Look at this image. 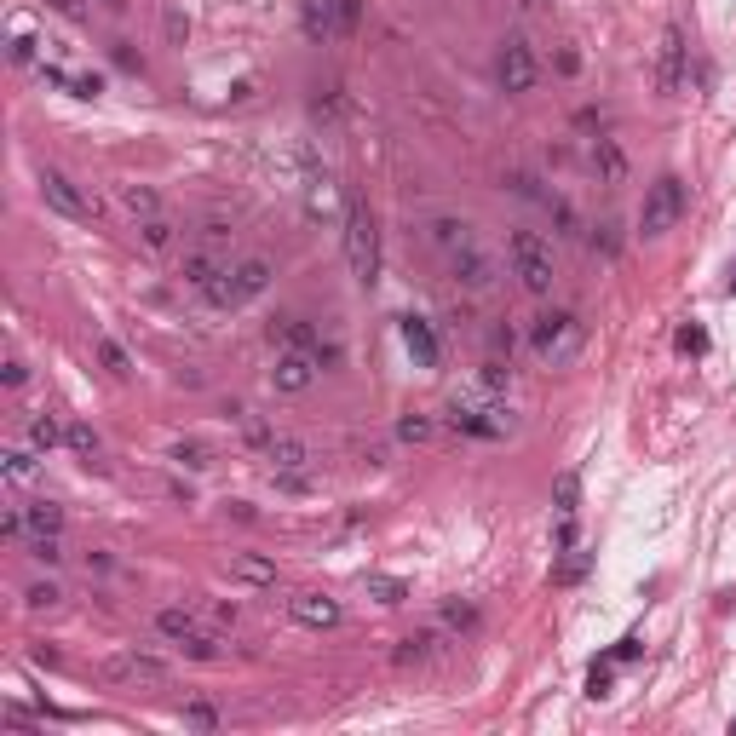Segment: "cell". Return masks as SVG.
Wrapping results in <instances>:
<instances>
[{
  "mask_svg": "<svg viewBox=\"0 0 736 736\" xmlns=\"http://www.w3.org/2000/svg\"><path fill=\"white\" fill-rule=\"evenodd\" d=\"M345 265H351V282H357V288H374V282H380V225H374L368 202L345 207Z\"/></svg>",
  "mask_w": 736,
  "mask_h": 736,
  "instance_id": "obj_1",
  "label": "cell"
},
{
  "mask_svg": "<svg viewBox=\"0 0 736 736\" xmlns=\"http://www.w3.org/2000/svg\"><path fill=\"white\" fill-rule=\"evenodd\" d=\"M271 259H236V265H225V271L207 282L202 294H207V305H219V311H236V305H248V299H259L265 288H271Z\"/></svg>",
  "mask_w": 736,
  "mask_h": 736,
  "instance_id": "obj_2",
  "label": "cell"
},
{
  "mask_svg": "<svg viewBox=\"0 0 736 736\" xmlns=\"http://www.w3.org/2000/svg\"><path fill=\"white\" fill-rule=\"evenodd\" d=\"M506 259H512V276L524 282V294H552V242L547 236H535V230H512L506 236Z\"/></svg>",
  "mask_w": 736,
  "mask_h": 736,
  "instance_id": "obj_3",
  "label": "cell"
},
{
  "mask_svg": "<svg viewBox=\"0 0 736 736\" xmlns=\"http://www.w3.org/2000/svg\"><path fill=\"white\" fill-rule=\"evenodd\" d=\"M679 219H685V179H679V173H662V179L644 190L639 230H644V236H667Z\"/></svg>",
  "mask_w": 736,
  "mask_h": 736,
  "instance_id": "obj_4",
  "label": "cell"
},
{
  "mask_svg": "<svg viewBox=\"0 0 736 736\" xmlns=\"http://www.w3.org/2000/svg\"><path fill=\"white\" fill-rule=\"evenodd\" d=\"M529 345H535L541 363H570L575 351H581V322L570 311H547V317H535V328H529Z\"/></svg>",
  "mask_w": 736,
  "mask_h": 736,
  "instance_id": "obj_5",
  "label": "cell"
},
{
  "mask_svg": "<svg viewBox=\"0 0 736 736\" xmlns=\"http://www.w3.org/2000/svg\"><path fill=\"white\" fill-rule=\"evenodd\" d=\"M41 202L52 207V213H64V219H75V225H87V219H98V202H92L87 190L75 179H64L58 167H41Z\"/></svg>",
  "mask_w": 736,
  "mask_h": 736,
  "instance_id": "obj_6",
  "label": "cell"
},
{
  "mask_svg": "<svg viewBox=\"0 0 736 736\" xmlns=\"http://www.w3.org/2000/svg\"><path fill=\"white\" fill-rule=\"evenodd\" d=\"M495 75H501V87H506V92H529L535 81H541L535 46H529L524 35H506L501 52H495Z\"/></svg>",
  "mask_w": 736,
  "mask_h": 736,
  "instance_id": "obj_7",
  "label": "cell"
},
{
  "mask_svg": "<svg viewBox=\"0 0 736 736\" xmlns=\"http://www.w3.org/2000/svg\"><path fill=\"white\" fill-rule=\"evenodd\" d=\"M685 58H690L685 29H679V23H667L662 41H656V92H662V98H673V92L685 87Z\"/></svg>",
  "mask_w": 736,
  "mask_h": 736,
  "instance_id": "obj_8",
  "label": "cell"
},
{
  "mask_svg": "<svg viewBox=\"0 0 736 736\" xmlns=\"http://www.w3.org/2000/svg\"><path fill=\"white\" fill-rule=\"evenodd\" d=\"M317 368H322L317 351H294V345H282V357H276V368H271V386L288 391V397H294V391H311Z\"/></svg>",
  "mask_w": 736,
  "mask_h": 736,
  "instance_id": "obj_9",
  "label": "cell"
},
{
  "mask_svg": "<svg viewBox=\"0 0 736 736\" xmlns=\"http://www.w3.org/2000/svg\"><path fill=\"white\" fill-rule=\"evenodd\" d=\"M299 29L305 41H340V0H299Z\"/></svg>",
  "mask_w": 736,
  "mask_h": 736,
  "instance_id": "obj_10",
  "label": "cell"
},
{
  "mask_svg": "<svg viewBox=\"0 0 736 736\" xmlns=\"http://www.w3.org/2000/svg\"><path fill=\"white\" fill-rule=\"evenodd\" d=\"M104 673L110 679H121V685H167L173 673H167V662H156V656H110L104 662Z\"/></svg>",
  "mask_w": 736,
  "mask_h": 736,
  "instance_id": "obj_11",
  "label": "cell"
},
{
  "mask_svg": "<svg viewBox=\"0 0 736 736\" xmlns=\"http://www.w3.org/2000/svg\"><path fill=\"white\" fill-rule=\"evenodd\" d=\"M288 616H294L299 627L322 633V627H340V604H334L328 593H294L288 598Z\"/></svg>",
  "mask_w": 736,
  "mask_h": 736,
  "instance_id": "obj_12",
  "label": "cell"
},
{
  "mask_svg": "<svg viewBox=\"0 0 736 736\" xmlns=\"http://www.w3.org/2000/svg\"><path fill=\"white\" fill-rule=\"evenodd\" d=\"M449 271H455V282L460 288H472V294H483L489 282H495V265H489V253L472 242V248H460V253H449Z\"/></svg>",
  "mask_w": 736,
  "mask_h": 736,
  "instance_id": "obj_13",
  "label": "cell"
},
{
  "mask_svg": "<svg viewBox=\"0 0 736 736\" xmlns=\"http://www.w3.org/2000/svg\"><path fill=\"white\" fill-rule=\"evenodd\" d=\"M271 472L276 478H305V466H311V449L299 443V437H271Z\"/></svg>",
  "mask_w": 736,
  "mask_h": 736,
  "instance_id": "obj_14",
  "label": "cell"
},
{
  "mask_svg": "<svg viewBox=\"0 0 736 736\" xmlns=\"http://www.w3.org/2000/svg\"><path fill=\"white\" fill-rule=\"evenodd\" d=\"M230 581H242V587H276V564L259 558V552H230Z\"/></svg>",
  "mask_w": 736,
  "mask_h": 736,
  "instance_id": "obj_15",
  "label": "cell"
},
{
  "mask_svg": "<svg viewBox=\"0 0 736 736\" xmlns=\"http://www.w3.org/2000/svg\"><path fill=\"white\" fill-rule=\"evenodd\" d=\"M443 656V633H409V639L397 644V667H426V662H437Z\"/></svg>",
  "mask_w": 736,
  "mask_h": 736,
  "instance_id": "obj_16",
  "label": "cell"
},
{
  "mask_svg": "<svg viewBox=\"0 0 736 736\" xmlns=\"http://www.w3.org/2000/svg\"><path fill=\"white\" fill-rule=\"evenodd\" d=\"M156 633L184 644L190 633H202V621H196V610H184V604H167V610H156Z\"/></svg>",
  "mask_w": 736,
  "mask_h": 736,
  "instance_id": "obj_17",
  "label": "cell"
},
{
  "mask_svg": "<svg viewBox=\"0 0 736 736\" xmlns=\"http://www.w3.org/2000/svg\"><path fill=\"white\" fill-rule=\"evenodd\" d=\"M593 167H598V179H604V184L627 179V156H621L616 138H593Z\"/></svg>",
  "mask_w": 736,
  "mask_h": 736,
  "instance_id": "obj_18",
  "label": "cell"
},
{
  "mask_svg": "<svg viewBox=\"0 0 736 736\" xmlns=\"http://www.w3.org/2000/svg\"><path fill=\"white\" fill-rule=\"evenodd\" d=\"M437 621H443L449 633H460V639H466V633H478V627H483L478 604H466V598H443V610H437Z\"/></svg>",
  "mask_w": 736,
  "mask_h": 736,
  "instance_id": "obj_19",
  "label": "cell"
},
{
  "mask_svg": "<svg viewBox=\"0 0 736 736\" xmlns=\"http://www.w3.org/2000/svg\"><path fill=\"white\" fill-rule=\"evenodd\" d=\"M478 236H472V225L466 219H432V248L443 253H460V248H472Z\"/></svg>",
  "mask_w": 736,
  "mask_h": 736,
  "instance_id": "obj_20",
  "label": "cell"
},
{
  "mask_svg": "<svg viewBox=\"0 0 736 736\" xmlns=\"http://www.w3.org/2000/svg\"><path fill=\"white\" fill-rule=\"evenodd\" d=\"M271 334H276L282 345H294V351H317V357H322V340H317V328H311L305 317H282V322L271 328Z\"/></svg>",
  "mask_w": 736,
  "mask_h": 736,
  "instance_id": "obj_21",
  "label": "cell"
},
{
  "mask_svg": "<svg viewBox=\"0 0 736 736\" xmlns=\"http://www.w3.org/2000/svg\"><path fill=\"white\" fill-rule=\"evenodd\" d=\"M23 524H29V535H58V529H64V506L58 501H29L23 506Z\"/></svg>",
  "mask_w": 736,
  "mask_h": 736,
  "instance_id": "obj_22",
  "label": "cell"
},
{
  "mask_svg": "<svg viewBox=\"0 0 736 736\" xmlns=\"http://www.w3.org/2000/svg\"><path fill=\"white\" fill-rule=\"evenodd\" d=\"M64 432H69V426H58V414H52V409H35V414H29V443H35L41 455H46V449H58V443H64Z\"/></svg>",
  "mask_w": 736,
  "mask_h": 736,
  "instance_id": "obj_23",
  "label": "cell"
},
{
  "mask_svg": "<svg viewBox=\"0 0 736 736\" xmlns=\"http://www.w3.org/2000/svg\"><path fill=\"white\" fill-rule=\"evenodd\" d=\"M138 236H144L150 253H167L173 248V219H167V213H150V219H138Z\"/></svg>",
  "mask_w": 736,
  "mask_h": 736,
  "instance_id": "obj_24",
  "label": "cell"
},
{
  "mask_svg": "<svg viewBox=\"0 0 736 736\" xmlns=\"http://www.w3.org/2000/svg\"><path fill=\"white\" fill-rule=\"evenodd\" d=\"M219 271H225V265H219V259H213V253H190V259H184V282H190V288H207V282H213V276H219Z\"/></svg>",
  "mask_w": 736,
  "mask_h": 736,
  "instance_id": "obj_25",
  "label": "cell"
},
{
  "mask_svg": "<svg viewBox=\"0 0 736 736\" xmlns=\"http://www.w3.org/2000/svg\"><path fill=\"white\" fill-rule=\"evenodd\" d=\"M121 202H127V213H133V219H150V213H161V207H156V190H150V184H121Z\"/></svg>",
  "mask_w": 736,
  "mask_h": 736,
  "instance_id": "obj_26",
  "label": "cell"
},
{
  "mask_svg": "<svg viewBox=\"0 0 736 736\" xmlns=\"http://www.w3.org/2000/svg\"><path fill=\"white\" fill-rule=\"evenodd\" d=\"M368 598H380V604H403V598H409V581H403V575H368Z\"/></svg>",
  "mask_w": 736,
  "mask_h": 736,
  "instance_id": "obj_27",
  "label": "cell"
},
{
  "mask_svg": "<svg viewBox=\"0 0 736 736\" xmlns=\"http://www.w3.org/2000/svg\"><path fill=\"white\" fill-rule=\"evenodd\" d=\"M0 466H6V478H12V483H29V478H35V443H29V449H6Z\"/></svg>",
  "mask_w": 736,
  "mask_h": 736,
  "instance_id": "obj_28",
  "label": "cell"
},
{
  "mask_svg": "<svg viewBox=\"0 0 736 736\" xmlns=\"http://www.w3.org/2000/svg\"><path fill=\"white\" fill-rule=\"evenodd\" d=\"M575 501H581V478H575V472H558V478H552V506H558V512L570 518Z\"/></svg>",
  "mask_w": 736,
  "mask_h": 736,
  "instance_id": "obj_29",
  "label": "cell"
},
{
  "mask_svg": "<svg viewBox=\"0 0 736 736\" xmlns=\"http://www.w3.org/2000/svg\"><path fill=\"white\" fill-rule=\"evenodd\" d=\"M397 437H403V443H432L437 437L432 414H403V420H397Z\"/></svg>",
  "mask_w": 736,
  "mask_h": 736,
  "instance_id": "obj_30",
  "label": "cell"
},
{
  "mask_svg": "<svg viewBox=\"0 0 736 736\" xmlns=\"http://www.w3.org/2000/svg\"><path fill=\"white\" fill-rule=\"evenodd\" d=\"M403 340H409V351H414V357H420V363H432V357H437V340H432V334H426V322H403Z\"/></svg>",
  "mask_w": 736,
  "mask_h": 736,
  "instance_id": "obj_31",
  "label": "cell"
},
{
  "mask_svg": "<svg viewBox=\"0 0 736 736\" xmlns=\"http://www.w3.org/2000/svg\"><path fill=\"white\" fill-rule=\"evenodd\" d=\"M64 443H69V449H75L81 460H87V466L98 460V432H92V426H81V420H75V426L64 432Z\"/></svg>",
  "mask_w": 736,
  "mask_h": 736,
  "instance_id": "obj_32",
  "label": "cell"
},
{
  "mask_svg": "<svg viewBox=\"0 0 736 736\" xmlns=\"http://www.w3.org/2000/svg\"><path fill=\"white\" fill-rule=\"evenodd\" d=\"M184 656H190V662H219V656H225V650H219V639H213V633H190V639L179 644Z\"/></svg>",
  "mask_w": 736,
  "mask_h": 736,
  "instance_id": "obj_33",
  "label": "cell"
},
{
  "mask_svg": "<svg viewBox=\"0 0 736 736\" xmlns=\"http://www.w3.org/2000/svg\"><path fill=\"white\" fill-rule=\"evenodd\" d=\"M98 363L110 368L115 380H127V374H133V363H127V351H121L115 340H98Z\"/></svg>",
  "mask_w": 736,
  "mask_h": 736,
  "instance_id": "obj_34",
  "label": "cell"
},
{
  "mask_svg": "<svg viewBox=\"0 0 736 736\" xmlns=\"http://www.w3.org/2000/svg\"><path fill=\"white\" fill-rule=\"evenodd\" d=\"M29 558H41V564H58V558H64V541H58V535H29Z\"/></svg>",
  "mask_w": 736,
  "mask_h": 736,
  "instance_id": "obj_35",
  "label": "cell"
},
{
  "mask_svg": "<svg viewBox=\"0 0 736 736\" xmlns=\"http://www.w3.org/2000/svg\"><path fill=\"white\" fill-rule=\"evenodd\" d=\"M184 725H196V731H213V725H219V708H213V702H190V708H184Z\"/></svg>",
  "mask_w": 736,
  "mask_h": 736,
  "instance_id": "obj_36",
  "label": "cell"
},
{
  "mask_svg": "<svg viewBox=\"0 0 736 736\" xmlns=\"http://www.w3.org/2000/svg\"><path fill=\"white\" fill-rule=\"evenodd\" d=\"M58 587H52V581H35V587H29V593H23V604H29V610H52V604H58Z\"/></svg>",
  "mask_w": 736,
  "mask_h": 736,
  "instance_id": "obj_37",
  "label": "cell"
},
{
  "mask_svg": "<svg viewBox=\"0 0 736 736\" xmlns=\"http://www.w3.org/2000/svg\"><path fill=\"white\" fill-rule=\"evenodd\" d=\"M357 18H363V0H340V41L357 35Z\"/></svg>",
  "mask_w": 736,
  "mask_h": 736,
  "instance_id": "obj_38",
  "label": "cell"
},
{
  "mask_svg": "<svg viewBox=\"0 0 736 736\" xmlns=\"http://www.w3.org/2000/svg\"><path fill=\"white\" fill-rule=\"evenodd\" d=\"M593 248H604L610 259L621 253V236H616V225H610V219H604V225H593Z\"/></svg>",
  "mask_w": 736,
  "mask_h": 736,
  "instance_id": "obj_39",
  "label": "cell"
},
{
  "mask_svg": "<svg viewBox=\"0 0 736 736\" xmlns=\"http://www.w3.org/2000/svg\"><path fill=\"white\" fill-rule=\"evenodd\" d=\"M0 380H6V386L18 391L23 380H29V368H23V357H6V363H0Z\"/></svg>",
  "mask_w": 736,
  "mask_h": 736,
  "instance_id": "obj_40",
  "label": "cell"
},
{
  "mask_svg": "<svg viewBox=\"0 0 736 736\" xmlns=\"http://www.w3.org/2000/svg\"><path fill=\"white\" fill-rule=\"evenodd\" d=\"M173 460H184V466H207V449H202V443H179Z\"/></svg>",
  "mask_w": 736,
  "mask_h": 736,
  "instance_id": "obj_41",
  "label": "cell"
},
{
  "mask_svg": "<svg viewBox=\"0 0 736 736\" xmlns=\"http://www.w3.org/2000/svg\"><path fill=\"white\" fill-rule=\"evenodd\" d=\"M587 696H610V673H604V667L587 673Z\"/></svg>",
  "mask_w": 736,
  "mask_h": 736,
  "instance_id": "obj_42",
  "label": "cell"
},
{
  "mask_svg": "<svg viewBox=\"0 0 736 736\" xmlns=\"http://www.w3.org/2000/svg\"><path fill=\"white\" fill-rule=\"evenodd\" d=\"M115 64H121V69H144V58H138L127 41H121V46H115Z\"/></svg>",
  "mask_w": 736,
  "mask_h": 736,
  "instance_id": "obj_43",
  "label": "cell"
},
{
  "mask_svg": "<svg viewBox=\"0 0 736 736\" xmlns=\"http://www.w3.org/2000/svg\"><path fill=\"white\" fill-rule=\"evenodd\" d=\"M581 570H587V558H581V552H575L570 564H564V570H558V581H581Z\"/></svg>",
  "mask_w": 736,
  "mask_h": 736,
  "instance_id": "obj_44",
  "label": "cell"
},
{
  "mask_svg": "<svg viewBox=\"0 0 736 736\" xmlns=\"http://www.w3.org/2000/svg\"><path fill=\"white\" fill-rule=\"evenodd\" d=\"M12 58H18V64H29V58H35V41H29V35H18V41H12Z\"/></svg>",
  "mask_w": 736,
  "mask_h": 736,
  "instance_id": "obj_45",
  "label": "cell"
},
{
  "mask_svg": "<svg viewBox=\"0 0 736 736\" xmlns=\"http://www.w3.org/2000/svg\"><path fill=\"white\" fill-rule=\"evenodd\" d=\"M52 6H58L64 18H81V0H52Z\"/></svg>",
  "mask_w": 736,
  "mask_h": 736,
  "instance_id": "obj_46",
  "label": "cell"
},
{
  "mask_svg": "<svg viewBox=\"0 0 736 736\" xmlns=\"http://www.w3.org/2000/svg\"><path fill=\"white\" fill-rule=\"evenodd\" d=\"M518 6H524V12H547V0H518Z\"/></svg>",
  "mask_w": 736,
  "mask_h": 736,
  "instance_id": "obj_47",
  "label": "cell"
},
{
  "mask_svg": "<svg viewBox=\"0 0 736 736\" xmlns=\"http://www.w3.org/2000/svg\"><path fill=\"white\" fill-rule=\"evenodd\" d=\"M104 6H110V12H121V6H127V0H104Z\"/></svg>",
  "mask_w": 736,
  "mask_h": 736,
  "instance_id": "obj_48",
  "label": "cell"
},
{
  "mask_svg": "<svg viewBox=\"0 0 736 736\" xmlns=\"http://www.w3.org/2000/svg\"><path fill=\"white\" fill-rule=\"evenodd\" d=\"M731 288H736V276H731Z\"/></svg>",
  "mask_w": 736,
  "mask_h": 736,
  "instance_id": "obj_49",
  "label": "cell"
}]
</instances>
